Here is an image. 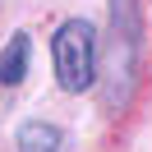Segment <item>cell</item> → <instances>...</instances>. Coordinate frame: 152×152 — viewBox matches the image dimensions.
<instances>
[{
  "label": "cell",
  "instance_id": "obj_2",
  "mask_svg": "<svg viewBox=\"0 0 152 152\" xmlns=\"http://www.w3.org/2000/svg\"><path fill=\"white\" fill-rule=\"evenodd\" d=\"M23 74H28V37H23V32H14L10 46L0 51V83H5V88H19Z\"/></svg>",
  "mask_w": 152,
  "mask_h": 152
},
{
  "label": "cell",
  "instance_id": "obj_1",
  "mask_svg": "<svg viewBox=\"0 0 152 152\" xmlns=\"http://www.w3.org/2000/svg\"><path fill=\"white\" fill-rule=\"evenodd\" d=\"M51 60H56V78L65 92H88L97 83V32L83 19H65L51 42Z\"/></svg>",
  "mask_w": 152,
  "mask_h": 152
},
{
  "label": "cell",
  "instance_id": "obj_3",
  "mask_svg": "<svg viewBox=\"0 0 152 152\" xmlns=\"http://www.w3.org/2000/svg\"><path fill=\"white\" fill-rule=\"evenodd\" d=\"M60 148H65V134L46 120H32L19 129V152H60Z\"/></svg>",
  "mask_w": 152,
  "mask_h": 152
}]
</instances>
